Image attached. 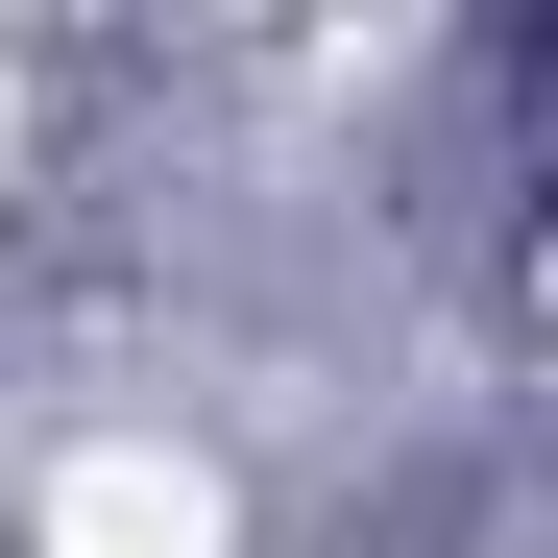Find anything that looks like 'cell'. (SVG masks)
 <instances>
[]
</instances>
